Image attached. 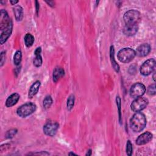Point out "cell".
Wrapping results in <instances>:
<instances>
[{
  "instance_id": "7a4b0ae2",
  "label": "cell",
  "mask_w": 156,
  "mask_h": 156,
  "mask_svg": "<svg viewBox=\"0 0 156 156\" xmlns=\"http://www.w3.org/2000/svg\"><path fill=\"white\" fill-rule=\"evenodd\" d=\"M124 21L126 25H137L141 21L140 13L135 9L130 10L124 14Z\"/></svg>"
},
{
  "instance_id": "d590c367",
  "label": "cell",
  "mask_w": 156,
  "mask_h": 156,
  "mask_svg": "<svg viewBox=\"0 0 156 156\" xmlns=\"http://www.w3.org/2000/svg\"><path fill=\"white\" fill-rule=\"evenodd\" d=\"M68 155H76V154H74V153H73V152H69V153L68 154Z\"/></svg>"
},
{
  "instance_id": "8fae6325",
  "label": "cell",
  "mask_w": 156,
  "mask_h": 156,
  "mask_svg": "<svg viewBox=\"0 0 156 156\" xmlns=\"http://www.w3.org/2000/svg\"><path fill=\"white\" fill-rule=\"evenodd\" d=\"M151 48L148 43H144L140 45L136 49L135 54L138 57H145L151 51Z\"/></svg>"
},
{
  "instance_id": "4fadbf2b",
  "label": "cell",
  "mask_w": 156,
  "mask_h": 156,
  "mask_svg": "<svg viewBox=\"0 0 156 156\" xmlns=\"http://www.w3.org/2000/svg\"><path fill=\"white\" fill-rule=\"evenodd\" d=\"M138 30V26L137 25H126L124 27L122 32L125 35L133 36L135 35Z\"/></svg>"
},
{
  "instance_id": "4316f807",
  "label": "cell",
  "mask_w": 156,
  "mask_h": 156,
  "mask_svg": "<svg viewBox=\"0 0 156 156\" xmlns=\"http://www.w3.org/2000/svg\"><path fill=\"white\" fill-rule=\"evenodd\" d=\"M126 154L130 156L132 154V144L130 140H128L127 141L126 144Z\"/></svg>"
},
{
  "instance_id": "ffe728a7",
  "label": "cell",
  "mask_w": 156,
  "mask_h": 156,
  "mask_svg": "<svg viewBox=\"0 0 156 156\" xmlns=\"http://www.w3.org/2000/svg\"><path fill=\"white\" fill-rule=\"evenodd\" d=\"M34 42V37L30 34H26L24 36V43L26 47L29 48L32 46Z\"/></svg>"
},
{
  "instance_id": "30bf717a",
  "label": "cell",
  "mask_w": 156,
  "mask_h": 156,
  "mask_svg": "<svg viewBox=\"0 0 156 156\" xmlns=\"http://www.w3.org/2000/svg\"><path fill=\"white\" fill-rule=\"evenodd\" d=\"M152 134L149 132H146L138 136L136 140V144L139 146L143 145L149 143L152 140Z\"/></svg>"
},
{
  "instance_id": "d4e9b609",
  "label": "cell",
  "mask_w": 156,
  "mask_h": 156,
  "mask_svg": "<svg viewBox=\"0 0 156 156\" xmlns=\"http://www.w3.org/2000/svg\"><path fill=\"white\" fill-rule=\"evenodd\" d=\"M147 94H149V95H155V93H156V91H155V83H153L151 85H149L147 88Z\"/></svg>"
},
{
  "instance_id": "7c38bea8",
  "label": "cell",
  "mask_w": 156,
  "mask_h": 156,
  "mask_svg": "<svg viewBox=\"0 0 156 156\" xmlns=\"http://www.w3.org/2000/svg\"><path fill=\"white\" fill-rule=\"evenodd\" d=\"M13 23L12 22L7 27L1 31V36H0V43L1 44H3L10 36L12 32Z\"/></svg>"
},
{
  "instance_id": "2e32d148",
  "label": "cell",
  "mask_w": 156,
  "mask_h": 156,
  "mask_svg": "<svg viewBox=\"0 0 156 156\" xmlns=\"http://www.w3.org/2000/svg\"><path fill=\"white\" fill-rule=\"evenodd\" d=\"M41 47L37 48L34 51V54L35 55V57L34 59L33 63H34V66L36 67H40L42 65L43 60H42V57L41 55Z\"/></svg>"
},
{
  "instance_id": "44dd1931",
  "label": "cell",
  "mask_w": 156,
  "mask_h": 156,
  "mask_svg": "<svg viewBox=\"0 0 156 156\" xmlns=\"http://www.w3.org/2000/svg\"><path fill=\"white\" fill-rule=\"evenodd\" d=\"M22 60V53L21 51H16L13 55V63L16 66L20 64Z\"/></svg>"
},
{
  "instance_id": "d6986e66",
  "label": "cell",
  "mask_w": 156,
  "mask_h": 156,
  "mask_svg": "<svg viewBox=\"0 0 156 156\" xmlns=\"http://www.w3.org/2000/svg\"><path fill=\"white\" fill-rule=\"evenodd\" d=\"M110 60H111L112 67L113 68V69L116 72L118 73L119 71V66L115 59V49L113 46H110Z\"/></svg>"
},
{
  "instance_id": "836d02e7",
  "label": "cell",
  "mask_w": 156,
  "mask_h": 156,
  "mask_svg": "<svg viewBox=\"0 0 156 156\" xmlns=\"http://www.w3.org/2000/svg\"><path fill=\"white\" fill-rule=\"evenodd\" d=\"M91 154H92V151H91V149H90L88 151H87V154H86V155H91Z\"/></svg>"
},
{
  "instance_id": "484cf974",
  "label": "cell",
  "mask_w": 156,
  "mask_h": 156,
  "mask_svg": "<svg viewBox=\"0 0 156 156\" xmlns=\"http://www.w3.org/2000/svg\"><path fill=\"white\" fill-rule=\"evenodd\" d=\"M17 133V130L15 129H10V130H8L5 133V137L7 138H13L16 133Z\"/></svg>"
},
{
  "instance_id": "9c48e42d",
  "label": "cell",
  "mask_w": 156,
  "mask_h": 156,
  "mask_svg": "<svg viewBox=\"0 0 156 156\" xmlns=\"http://www.w3.org/2000/svg\"><path fill=\"white\" fill-rule=\"evenodd\" d=\"M11 19L9 18L7 12L4 10H1L0 12V30L2 31L9 26L12 23Z\"/></svg>"
},
{
  "instance_id": "603a6c76",
  "label": "cell",
  "mask_w": 156,
  "mask_h": 156,
  "mask_svg": "<svg viewBox=\"0 0 156 156\" xmlns=\"http://www.w3.org/2000/svg\"><path fill=\"white\" fill-rule=\"evenodd\" d=\"M74 96L73 94H71L69 96L67 99V103H66L67 109L69 111L72 110V108L74 107Z\"/></svg>"
},
{
  "instance_id": "ac0fdd59",
  "label": "cell",
  "mask_w": 156,
  "mask_h": 156,
  "mask_svg": "<svg viewBox=\"0 0 156 156\" xmlns=\"http://www.w3.org/2000/svg\"><path fill=\"white\" fill-rule=\"evenodd\" d=\"M13 13H14L16 20L17 21H21L24 16L23 8L19 5H15V7L13 8Z\"/></svg>"
},
{
  "instance_id": "1f68e13d",
  "label": "cell",
  "mask_w": 156,
  "mask_h": 156,
  "mask_svg": "<svg viewBox=\"0 0 156 156\" xmlns=\"http://www.w3.org/2000/svg\"><path fill=\"white\" fill-rule=\"evenodd\" d=\"M46 2L51 7H54L55 5V2L54 1H46Z\"/></svg>"
},
{
  "instance_id": "5bb4252c",
  "label": "cell",
  "mask_w": 156,
  "mask_h": 156,
  "mask_svg": "<svg viewBox=\"0 0 156 156\" xmlns=\"http://www.w3.org/2000/svg\"><path fill=\"white\" fill-rule=\"evenodd\" d=\"M20 96L18 93H15L10 95L5 101V105L7 107H11L15 105L20 99Z\"/></svg>"
},
{
  "instance_id": "e0dca14e",
  "label": "cell",
  "mask_w": 156,
  "mask_h": 156,
  "mask_svg": "<svg viewBox=\"0 0 156 156\" xmlns=\"http://www.w3.org/2000/svg\"><path fill=\"white\" fill-rule=\"evenodd\" d=\"M40 82L39 80L35 81L30 87L29 93H28V97L29 98H32L34 96L36 95V94L38 93L39 88L40 87Z\"/></svg>"
},
{
  "instance_id": "3957f363",
  "label": "cell",
  "mask_w": 156,
  "mask_h": 156,
  "mask_svg": "<svg viewBox=\"0 0 156 156\" xmlns=\"http://www.w3.org/2000/svg\"><path fill=\"white\" fill-rule=\"evenodd\" d=\"M135 51L130 48H124L120 49L118 54V59L122 63H127L131 62L135 57Z\"/></svg>"
},
{
  "instance_id": "83f0119b",
  "label": "cell",
  "mask_w": 156,
  "mask_h": 156,
  "mask_svg": "<svg viewBox=\"0 0 156 156\" xmlns=\"http://www.w3.org/2000/svg\"><path fill=\"white\" fill-rule=\"evenodd\" d=\"M5 57H6V54L5 51H2L1 53V56H0V66H2V65L4 64L5 61Z\"/></svg>"
},
{
  "instance_id": "f1b7e54d",
  "label": "cell",
  "mask_w": 156,
  "mask_h": 156,
  "mask_svg": "<svg viewBox=\"0 0 156 156\" xmlns=\"http://www.w3.org/2000/svg\"><path fill=\"white\" fill-rule=\"evenodd\" d=\"M128 71H129V73L130 74H132V75L135 74L136 72V65H130Z\"/></svg>"
},
{
  "instance_id": "f546056e",
  "label": "cell",
  "mask_w": 156,
  "mask_h": 156,
  "mask_svg": "<svg viewBox=\"0 0 156 156\" xmlns=\"http://www.w3.org/2000/svg\"><path fill=\"white\" fill-rule=\"evenodd\" d=\"M49 155V154L46 152H37V153H32V154H29V155Z\"/></svg>"
},
{
  "instance_id": "4dcf8cb0",
  "label": "cell",
  "mask_w": 156,
  "mask_h": 156,
  "mask_svg": "<svg viewBox=\"0 0 156 156\" xmlns=\"http://www.w3.org/2000/svg\"><path fill=\"white\" fill-rule=\"evenodd\" d=\"M35 7H36V11H37V14H38V11H39V8H40V5H39V2L37 1H35Z\"/></svg>"
},
{
  "instance_id": "8992f818",
  "label": "cell",
  "mask_w": 156,
  "mask_h": 156,
  "mask_svg": "<svg viewBox=\"0 0 156 156\" xmlns=\"http://www.w3.org/2000/svg\"><path fill=\"white\" fill-rule=\"evenodd\" d=\"M155 60L154 58H149L145 61L140 67V73L143 76L151 74L155 69Z\"/></svg>"
},
{
  "instance_id": "e575fe53",
  "label": "cell",
  "mask_w": 156,
  "mask_h": 156,
  "mask_svg": "<svg viewBox=\"0 0 156 156\" xmlns=\"http://www.w3.org/2000/svg\"><path fill=\"white\" fill-rule=\"evenodd\" d=\"M155 72H154V73H153V76H152V78H153V80H154V81H155Z\"/></svg>"
},
{
  "instance_id": "7402d4cb",
  "label": "cell",
  "mask_w": 156,
  "mask_h": 156,
  "mask_svg": "<svg viewBox=\"0 0 156 156\" xmlns=\"http://www.w3.org/2000/svg\"><path fill=\"white\" fill-rule=\"evenodd\" d=\"M52 104V99L51 96L48 95L46 96L43 102V106L44 109H48L51 107V105Z\"/></svg>"
},
{
  "instance_id": "d6a6232c",
  "label": "cell",
  "mask_w": 156,
  "mask_h": 156,
  "mask_svg": "<svg viewBox=\"0 0 156 156\" xmlns=\"http://www.w3.org/2000/svg\"><path fill=\"white\" fill-rule=\"evenodd\" d=\"M10 2L12 5H16V4H17L18 2V1H10Z\"/></svg>"
},
{
  "instance_id": "5b68a950",
  "label": "cell",
  "mask_w": 156,
  "mask_h": 156,
  "mask_svg": "<svg viewBox=\"0 0 156 156\" xmlns=\"http://www.w3.org/2000/svg\"><path fill=\"white\" fill-rule=\"evenodd\" d=\"M148 104V100L142 96L135 98L130 105L132 110L134 112H140L145 108Z\"/></svg>"
},
{
  "instance_id": "52a82bcc",
  "label": "cell",
  "mask_w": 156,
  "mask_h": 156,
  "mask_svg": "<svg viewBox=\"0 0 156 156\" xmlns=\"http://www.w3.org/2000/svg\"><path fill=\"white\" fill-rule=\"evenodd\" d=\"M146 92L145 86L140 82L134 83L130 89V95L132 98H136L142 96Z\"/></svg>"
},
{
  "instance_id": "277c9868",
  "label": "cell",
  "mask_w": 156,
  "mask_h": 156,
  "mask_svg": "<svg viewBox=\"0 0 156 156\" xmlns=\"http://www.w3.org/2000/svg\"><path fill=\"white\" fill-rule=\"evenodd\" d=\"M36 108L37 107L35 104L27 102L17 108L16 113L20 117L26 118L32 114L36 110Z\"/></svg>"
},
{
  "instance_id": "9a60e30c",
  "label": "cell",
  "mask_w": 156,
  "mask_h": 156,
  "mask_svg": "<svg viewBox=\"0 0 156 156\" xmlns=\"http://www.w3.org/2000/svg\"><path fill=\"white\" fill-rule=\"evenodd\" d=\"M65 75L64 69L59 66H57L54 68L52 73V80L56 83L63 76Z\"/></svg>"
},
{
  "instance_id": "6da1fadb",
  "label": "cell",
  "mask_w": 156,
  "mask_h": 156,
  "mask_svg": "<svg viewBox=\"0 0 156 156\" xmlns=\"http://www.w3.org/2000/svg\"><path fill=\"white\" fill-rule=\"evenodd\" d=\"M130 127L135 132L142 131L146 124V119L145 115L140 112H135L130 119Z\"/></svg>"
},
{
  "instance_id": "ba28073f",
  "label": "cell",
  "mask_w": 156,
  "mask_h": 156,
  "mask_svg": "<svg viewBox=\"0 0 156 156\" xmlns=\"http://www.w3.org/2000/svg\"><path fill=\"white\" fill-rule=\"evenodd\" d=\"M59 125L57 122L50 121L46 123L43 126L44 133L49 136H54L58 129Z\"/></svg>"
},
{
  "instance_id": "cb8c5ba5",
  "label": "cell",
  "mask_w": 156,
  "mask_h": 156,
  "mask_svg": "<svg viewBox=\"0 0 156 156\" xmlns=\"http://www.w3.org/2000/svg\"><path fill=\"white\" fill-rule=\"evenodd\" d=\"M121 98L119 96H116V105H117V107L118 108V115H119V121L120 122V124L121 123Z\"/></svg>"
}]
</instances>
